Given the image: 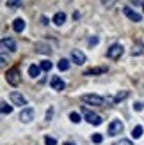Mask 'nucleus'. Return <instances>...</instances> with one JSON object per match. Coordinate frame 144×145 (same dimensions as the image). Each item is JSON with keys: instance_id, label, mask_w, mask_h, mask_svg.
Returning <instances> with one entry per match:
<instances>
[{"instance_id": "obj_7", "label": "nucleus", "mask_w": 144, "mask_h": 145, "mask_svg": "<svg viewBox=\"0 0 144 145\" xmlns=\"http://www.w3.org/2000/svg\"><path fill=\"white\" fill-rule=\"evenodd\" d=\"M9 99H11V103L16 105V106H25L27 105V99L23 97V94H20V92H11Z\"/></svg>"}, {"instance_id": "obj_5", "label": "nucleus", "mask_w": 144, "mask_h": 145, "mask_svg": "<svg viewBox=\"0 0 144 145\" xmlns=\"http://www.w3.org/2000/svg\"><path fill=\"white\" fill-rule=\"evenodd\" d=\"M123 129H125V124L121 120H112L110 124H109V129H107V133H109V136H118L119 133H123Z\"/></svg>"}, {"instance_id": "obj_33", "label": "nucleus", "mask_w": 144, "mask_h": 145, "mask_svg": "<svg viewBox=\"0 0 144 145\" xmlns=\"http://www.w3.org/2000/svg\"><path fill=\"white\" fill-rule=\"evenodd\" d=\"M142 11H144V4H142Z\"/></svg>"}, {"instance_id": "obj_16", "label": "nucleus", "mask_w": 144, "mask_h": 145, "mask_svg": "<svg viewBox=\"0 0 144 145\" xmlns=\"http://www.w3.org/2000/svg\"><path fill=\"white\" fill-rule=\"evenodd\" d=\"M107 72V67H92V69H87L84 72V76H92V74H103Z\"/></svg>"}, {"instance_id": "obj_27", "label": "nucleus", "mask_w": 144, "mask_h": 145, "mask_svg": "<svg viewBox=\"0 0 144 145\" xmlns=\"http://www.w3.org/2000/svg\"><path fill=\"white\" fill-rule=\"evenodd\" d=\"M45 145H57V140L52 136H45Z\"/></svg>"}, {"instance_id": "obj_23", "label": "nucleus", "mask_w": 144, "mask_h": 145, "mask_svg": "<svg viewBox=\"0 0 144 145\" xmlns=\"http://www.w3.org/2000/svg\"><path fill=\"white\" fill-rule=\"evenodd\" d=\"M39 67H41L43 71H52V62H50V60H43V62L39 64Z\"/></svg>"}, {"instance_id": "obj_24", "label": "nucleus", "mask_w": 144, "mask_h": 145, "mask_svg": "<svg viewBox=\"0 0 144 145\" xmlns=\"http://www.w3.org/2000/svg\"><path fill=\"white\" fill-rule=\"evenodd\" d=\"M91 142H92V143H102V142H103V136L100 135V133H94V135L91 136Z\"/></svg>"}, {"instance_id": "obj_18", "label": "nucleus", "mask_w": 144, "mask_h": 145, "mask_svg": "<svg viewBox=\"0 0 144 145\" xmlns=\"http://www.w3.org/2000/svg\"><path fill=\"white\" fill-rule=\"evenodd\" d=\"M142 133H144V127H142L141 124H139V126H135V127L132 129V136H133V138H141Z\"/></svg>"}, {"instance_id": "obj_28", "label": "nucleus", "mask_w": 144, "mask_h": 145, "mask_svg": "<svg viewBox=\"0 0 144 145\" xmlns=\"http://www.w3.org/2000/svg\"><path fill=\"white\" fill-rule=\"evenodd\" d=\"M100 2H102L105 7H112L114 4H116V0H100Z\"/></svg>"}, {"instance_id": "obj_31", "label": "nucleus", "mask_w": 144, "mask_h": 145, "mask_svg": "<svg viewBox=\"0 0 144 145\" xmlns=\"http://www.w3.org/2000/svg\"><path fill=\"white\" fill-rule=\"evenodd\" d=\"M7 64V59H5V55H2V66H5Z\"/></svg>"}, {"instance_id": "obj_8", "label": "nucleus", "mask_w": 144, "mask_h": 145, "mask_svg": "<svg viewBox=\"0 0 144 145\" xmlns=\"http://www.w3.org/2000/svg\"><path fill=\"white\" fill-rule=\"evenodd\" d=\"M34 115H36L34 108H23V110H21V113H20V120L25 122V124H28V122H32Z\"/></svg>"}, {"instance_id": "obj_30", "label": "nucleus", "mask_w": 144, "mask_h": 145, "mask_svg": "<svg viewBox=\"0 0 144 145\" xmlns=\"http://www.w3.org/2000/svg\"><path fill=\"white\" fill-rule=\"evenodd\" d=\"M118 145H132V143H130V142H128V140H123V142H119Z\"/></svg>"}, {"instance_id": "obj_4", "label": "nucleus", "mask_w": 144, "mask_h": 145, "mask_svg": "<svg viewBox=\"0 0 144 145\" xmlns=\"http://www.w3.org/2000/svg\"><path fill=\"white\" fill-rule=\"evenodd\" d=\"M82 113H84V117H85V120L89 122V124H92V126H100L102 124V117H100L98 113H92L91 110H87V108H82Z\"/></svg>"}, {"instance_id": "obj_20", "label": "nucleus", "mask_w": 144, "mask_h": 145, "mask_svg": "<svg viewBox=\"0 0 144 145\" xmlns=\"http://www.w3.org/2000/svg\"><path fill=\"white\" fill-rule=\"evenodd\" d=\"M0 105H2V115H11L13 113V106L11 105H7L5 101H2Z\"/></svg>"}, {"instance_id": "obj_34", "label": "nucleus", "mask_w": 144, "mask_h": 145, "mask_svg": "<svg viewBox=\"0 0 144 145\" xmlns=\"http://www.w3.org/2000/svg\"><path fill=\"white\" fill-rule=\"evenodd\" d=\"M114 145H116V143H114Z\"/></svg>"}, {"instance_id": "obj_1", "label": "nucleus", "mask_w": 144, "mask_h": 145, "mask_svg": "<svg viewBox=\"0 0 144 145\" xmlns=\"http://www.w3.org/2000/svg\"><path fill=\"white\" fill-rule=\"evenodd\" d=\"M80 101L85 105H92V106H105L107 105V97L98 96V94H84V96H80Z\"/></svg>"}, {"instance_id": "obj_11", "label": "nucleus", "mask_w": 144, "mask_h": 145, "mask_svg": "<svg viewBox=\"0 0 144 145\" xmlns=\"http://www.w3.org/2000/svg\"><path fill=\"white\" fill-rule=\"evenodd\" d=\"M85 60H87V59H85V53L84 52H80V50H73V52H71V62L82 66Z\"/></svg>"}, {"instance_id": "obj_6", "label": "nucleus", "mask_w": 144, "mask_h": 145, "mask_svg": "<svg viewBox=\"0 0 144 145\" xmlns=\"http://www.w3.org/2000/svg\"><path fill=\"white\" fill-rule=\"evenodd\" d=\"M123 14H125L128 20L137 21V23H139V21H142V14H139L137 11H133L130 5H125V7H123Z\"/></svg>"}, {"instance_id": "obj_17", "label": "nucleus", "mask_w": 144, "mask_h": 145, "mask_svg": "<svg viewBox=\"0 0 144 145\" xmlns=\"http://www.w3.org/2000/svg\"><path fill=\"white\" fill-rule=\"evenodd\" d=\"M69 62H71V60H68V59H61L59 64H57L59 71H68V69H69Z\"/></svg>"}, {"instance_id": "obj_14", "label": "nucleus", "mask_w": 144, "mask_h": 145, "mask_svg": "<svg viewBox=\"0 0 144 145\" xmlns=\"http://www.w3.org/2000/svg\"><path fill=\"white\" fill-rule=\"evenodd\" d=\"M66 20H68V18H66V12H55V14H54V18H52L54 25H57V27L64 25V21H66Z\"/></svg>"}, {"instance_id": "obj_26", "label": "nucleus", "mask_w": 144, "mask_h": 145, "mask_svg": "<svg viewBox=\"0 0 144 145\" xmlns=\"http://www.w3.org/2000/svg\"><path fill=\"white\" fill-rule=\"evenodd\" d=\"M98 42H100V37H98V35H92V37H89L87 44H89V46H96Z\"/></svg>"}, {"instance_id": "obj_22", "label": "nucleus", "mask_w": 144, "mask_h": 145, "mask_svg": "<svg viewBox=\"0 0 144 145\" xmlns=\"http://www.w3.org/2000/svg\"><path fill=\"white\" fill-rule=\"evenodd\" d=\"M69 120L73 122V124H78V122L82 120V119H80V113H77V112H71V113H69Z\"/></svg>"}, {"instance_id": "obj_19", "label": "nucleus", "mask_w": 144, "mask_h": 145, "mask_svg": "<svg viewBox=\"0 0 144 145\" xmlns=\"http://www.w3.org/2000/svg\"><path fill=\"white\" fill-rule=\"evenodd\" d=\"M126 97H128V90H121V92H118L116 97H114V105L119 103V101H123V99H126Z\"/></svg>"}, {"instance_id": "obj_9", "label": "nucleus", "mask_w": 144, "mask_h": 145, "mask_svg": "<svg viewBox=\"0 0 144 145\" xmlns=\"http://www.w3.org/2000/svg\"><path fill=\"white\" fill-rule=\"evenodd\" d=\"M50 87H52V90L61 92V90H64L66 83H64V80L61 76H52V80H50Z\"/></svg>"}, {"instance_id": "obj_12", "label": "nucleus", "mask_w": 144, "mask_h": 145, "mask_svg": "<svg viewBox=\"0 0 144 145\" xmlns=\"http://www.w3.org/2000/svg\"><path fill=\"white\" fill-rule=\"evenodd\" d=\"M25 27H27V23H25V20H23V18H16V20H13V30H14V32H23V30H25Z\"/></svg>"}, {"instance_id": "obj_13", "label": "nucleus", "mask_w": 144, "mask_h": 145, "mask_svg": "<svg viewBox=\"0 0 144 145\" xmlns=\"http://www.w3.org/2000/svg\"><path fill=\"white\" fill-rule=\"evenodd\" d=\"M36 52L43 53V55H50L52 53V46L46 44V42H38V44H36Z\"/></svg>"}, {"instance_id": "obj_15", "label": "nucleus", "mask_w": 144, "mask_h": 145, "mask_svg": "<svg viewBox=\"0 0 144 145\" xmlns=\"http://www.w3.org/2000/svg\"><path fill=\"white\" fill-rule=\"evenodd\" d=\"M41 67L38 66V64H30V66H28V76H32V78H38L39 74H41Z\"/></svg>"}, {"instance_id": "obj_29", "label": "nucleus", "mask_w": 144, "mask_h": 145, "mask_svg": "<svg viewBox=\"0 0 144 145\" xmlns=\"http://www.w3.org/2000/svg\"><path fill=\"white\" fill-rule=\"evenodd\" d=\"M142 108H144V106H142V103H139V101H137V103H133V110H135V112H141Z\"/></svg>"}, {"instance_id": "obj_32", "label": "nucleus", "mask_w": 144, "mask_h": 145, "mask_svg": "<svg viewBox=\"0 0 144 145\" xmlns=\"http://www.w3.org/2000/svg\"><path fill=\"white\" fill-rule=\"evenodd\" d=\"M64 145H75V143H71V142H66V143H64Z\"/></svg>"}, {"instance_id": "obj_25", "label": "nucleus", "mask_w": 144, "mask_h": 145, "mask_svg": "<svg viewBox=\"0 0 144 145\" xmlns=\"http://www.w3.org/2000/svg\"><path fill=\"white\" fill-rule=\"evenodd\" d=\"M54 113H55L54 106H50L48 110H46V115H45V119H46V120H52V119H54Z\"/></svg>"}, {"instance_id": "obj_3", "label": "nucleus", "mask_w": 144, "mask_h": 145, "mask_svg": "<svg viewBox=\"0 0 144 145\" xmlns=\"http://www.w3.org/2000/svg\"><path fill=\"white\" fill-rule=\"evenodd\" d=\"M123 44H119V42H114V44L109 46V50H107V57H109L110 60H118L121 55H123Z\"/></svg>"}, {"instance_id": "obj_10", "label": "nucleus", "mask_w": 144, "mask_h": 145, "mask_svg": "<svg viewBox=\"0 0 144 145\" xmlns=\"http://www.w3.org/2000/svg\"><path fill=\"white\" fill-rule=\"evenodd\" d=\"M2 48L5 50V52H9V53H14L16 52V41H14L13 37H4L2 39Z\"/></svg>"}, {"instance_id": "obj_21", "label": "nucleus", "mask_w": 144, "mask_h": 145, "mask_svg": "<svg viewBox=\"0 0 144 145\" xmlns=\"http://www.w3.org/2000/svg\"><path fill=\"white\" fill-rule=\"evenodd\" d=\"M5 5L9 7V9H16V7L21 5V0H5Z\"/></svg>"}, {"instance_id": "obj_2", "label": "nucleus", "mask_w": 144, "mask_h": 145, "mask_svg": "<svg viewBox=\"0 0 144 145\" xmlns=\"http://www.w3.org/2000/svg\"><path fill=\"white\" fill-rule=\"evenodd\" d=\"M5 80H7V83L13 85V87H18L21 83V76H20V71L16 67H13L5 72Z\"/></svg>"}]
</instances>
